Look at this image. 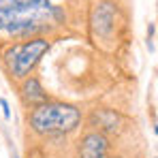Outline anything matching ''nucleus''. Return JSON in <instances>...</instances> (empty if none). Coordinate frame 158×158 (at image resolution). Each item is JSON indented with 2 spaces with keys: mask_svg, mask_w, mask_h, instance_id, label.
I'll return each instance as SVG.
<instances>
[{
  "mask_svg": "<svg viewBox=\"0 0 158 158\" xmlns=\"http://www.w3.org/2000/svg\"><path fill=\"white\" fill-rule=\"evenodd\" d=\"M30 126L39 135H62L75 131L81 122V111L66 103H43L30 113Z\"/></svg>",
  "mask_w": 158,
  "mask_h": 158,
  "instance_id": "nucleus-1",
  "label": "nucleus"
},
{
  "mask_svg": "<svg viewBox=\"0 0 158 158\" xmlns=\"http://www.w3.org/2000/svg\"><path fill=\"white\" fill-rule=\"evenodd\" d=\"M47 47H49V43L45 39H34V41H28L24 45H15L13 49H9L6 52V62H9L11 73L17 79H24L36 66V62L43 58Z\"/></svg>",
  "mask_w": 158,
  "mask_h": 158,
  "instance_id": "nucleus-2",
  "label": "nucleus"
},
{
  "mask_svg": "<svg viewBox=\"0 0 158 158\" xmlns=\"http://www.w3.org/2000/svg\"><path fill=\"white\" fill-rule=\"evenodd\" d=\"M79 158H109V141L101 132H88L79 143Z\"/></svg>",
  "mask_w": 158,
  "mask_h": 158,
  "instance_id": "nucleus-3",
  "label": "nucleus"
},
{
  "mask_svg": "<svg viewBox=\"0 0 158 158\" xmlns=\"http://www.w3.org/2000/svg\"><path fill=\"white\" fill-rule=\"evenodd\" d=\"M92 124L98 128L96 132L105 135V132H113L115 128H118V124H120V118H118V113H115V111L103 109V111H96V113L92 115Z\"/></svg>",
  "mask_w": 158,
  "mask_h": 158,
  "instance_id": "nucleus-4",
  "label": "nucleus"
},
{
  "mask_svg": "<svg viewBox=\"0 0 158 158\" xmlns=\"http://www.w3.org/2000/svg\"><path fill=\"white\" fill-rule=\"evenodd\" d=\"M113 17H115L113 4H109V2L98 4V9L94 13V28H96V32H101V34L109 32L111 30V24H113Z\"/></svg>",
  "mask_w": 158,
  "mask_h": 158,
  "instance_id": "nucleus-5",
  "label": "nucleus"
},
{
  "mask_svg": "<svg viewBox=\"0 0 158 158\" xmlns=\"http://www.w3.org/2000/svg\"><path fill=\"white\" fill-rule=\"evenodd\" d=\"M22 92H24V98H26V103L30 105H43L45 101H47V94H45V90H43V85L39 83V79L30 77L24 83V88H22Z\"/></svg>",
  "mask_w": 158,
  "mask_h": 158,
  "instance_id": "nucleus-6",
  "label": "nucleus"
},
{
  "mask_svg": "<svg viewBox=\"0 0 158 158\" xmlns=\"http://www.w3.org/2000/svg\"><path fill=\"white\" fill-rule=\"evenodd\" d=\"M30 2H39V0H0V11H6V9H15V6H22V4H30Z\"/></svg>",
  "mask_w": 158,
  "mask_h": 158,
  "instance_id": "nucleus-7",
  "label": "nucleus"
},
{
  "mask_svg": "<svg viewBox=\"0 0 158 158\" xmlns=\"http://www.w3.org/2000/svg\"><path fill=\"white\" fill-rule=\"evenodd\" d=\"M0 107H2V111H4V118H9V115H11V111H9V103H6L4 98H0Z\"/></svg>",
  "mask_w": 158,
  "mask_h": 158,
  "instance_id": "nucleus-8",
  "label": "nucleus"
},
{
  "mask_svg": "<svg viewBox=\"0 0 158 158\" xmlns=\"http://www.w3.org/2000/svg\"><path fill=\"white\" fill-rule=\"evenodd\" d=\"M13 158H17V156H13Z\"/></svg>",
  "mask_w": 158,
  "mask_h": 158,
  "instance_id": "nucleus-9",
  "label": "nucleus"
}]
</instances>
